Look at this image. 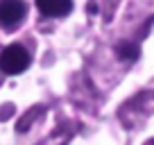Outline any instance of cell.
<instances>
[{
    "instance_id": "1",
    "label": "cell",
    "mask_w": 154,
    "mask_h": 145,
    "mask_svg": "<svg viewBox=\"0 0 154 145\" xmlns=\"http://www.w3.org/2000/svg\"><path fill=\"white\" fill-rule=\"evenodd\" d=\"M29 66V52L20 43H11L0 52V70L7 75H18L27 70Z\"/></svg>"
},
{
    "instance_id": "2",
    "label": "cell",
    "mask_w": 154,
    "mask_h": 145,
    "mask_svg": "<svg viewBox=\"0 0 154 145\" xmlns=\"http://www.w3.org/2000/svg\"><path fill=\"white\" fill-rule=\"evenodd\" d=\"M25 11L27 7L23 0H0V27L14 29L25 18Z\"/></svg>"
},
{
    "instance_id": "3",
    "label": "cell",
    "mask_w": 154,
    "mask_h": 145,
    "mask_svg": "<svg viewBox=\"0 0 154 145\" xmlns=\"http://www.w3.org/2000/svg\"><path fill=\"white\" fill-rule=\"evenodd\" d=\"M36 7L41 14L59 18V16H66L72 9V0H36Z\"/></svg>"
}]
</instances>
